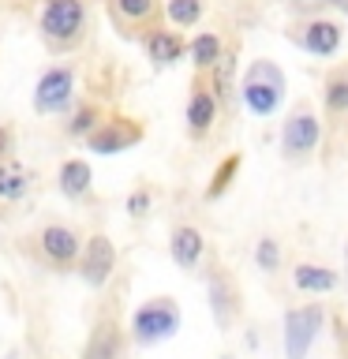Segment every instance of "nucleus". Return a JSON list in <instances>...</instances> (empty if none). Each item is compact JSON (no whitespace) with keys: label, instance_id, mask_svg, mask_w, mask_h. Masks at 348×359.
Masks as SVG:
<instances>
[{"label":"nucleus","instance_id":"obj_17","mask_svg":"<svg viewBox=\"0 0 348 359\" xmlns=\"http://www.w3.org/2000/svg\"><path fill=\"white\" fill-rule=\"evenodd\" d=\"M120 344H123L120 325L112 318H101L94 325V333H90L86 348H83V359H120Z\"/></svg>","mask_w":348,"mask_h":359},{"label":"nucleus","instance_id":"obj_2","mask_svg":"<svg viewBox=\"0 0 348 359\" xmlns=\"http://www.w3.org/2000/svg\"><path fill=\"white\" fill-rule=\"evenodd\" d=\"M285 94H288V79L277 67V60H269V56H255V60L247 64L243 79H240L243 109L251 112V116H258V120H269V116H277V112H281V105H285Z\"/></svg>","mask_w":348,"mask_h":359},{"label":"nucleus","instance_id":"obj_11","mask_svg":"<svg viewBox=\"0 0 348 359\" xmlns=\"http://www.w3.org/2000/svg\"><path fill=\"white\" fill-rule=\"evenodd\" d=\"M79 273H83V280L86 285H94V288H101L105 280L112 277V269H116V247H112V240L109 236H90V240L79 247Z\"/></svg>","mask_w":348,"mask_h":359},{"label":"nucleus","instance_id":"obj_19","mask_svg":"<svg viewBox=\"0 0 348 359\" xmlns=\"http://www.w3.org/2000/svg\"><path fill=\"white\" fill-rule=\"evenodd\" d=\"M240 168H243V154H240V150L225 154L221 161H218V168L210 172V184H206V191H202V198H206V202H218V198L225 195V191H229V187L236 184Z\"/></svg>","mask_w":348,"mask_h":359},{"label":"nucleus","instance_id":"obj_5","mask_svg":"<svg viewBox=\"0 0 348 359\" xmlns=\"http://www.w3.org/2000/svg\"><path fill=\"white\" fill-rule=\"evenodd\" d=\"M30 105L38 116H60L75 105V67L72 64H53L45 67L41 79L34 83Z\"/></svg>","mask_w":348,"mask_h":359},{"label":"nucleus","instance_id":"obj_10","mask_svg":"<svg viewBox=\"0 0 348 359\" xmlns=\"http://www.w3.org/2000/svg\"><path fill=\"white\" fill-rule=\"evenodd\" d=\"M218 112H221V101L213 97L206 75H195V90H191V101H187V139L206 142V135L218 128Z\"/></svg>","mask_w":348,"mask_h":359},{"label":"nucleus","instance_id":"obj_22","mask_svg":"<svg viewBox=\"0 0 348 359\" xmlns=\"http://www.w3.org/2000/svg\"><path fill=\"white\" fill-rule=\"evenodd\" d=\"M161 15H165L168 27L191 30L202 22V15H206V0H161Z\"/></svg>","mask_w":348,"mask_h":359},{"label":"nucleus","instance_id":"obj_18","mask_svg":"<svg viewBox=\"0 0 348 359\" xmlns=\"http://www.w3.org/2000/svg\"><path fill=\"white\" fill-rule=\"evenodd\" d=\"M184 53L191 56V67H195V75H206L210 67L221 60L225 38H221V34H213V30H202V34H195V38L187 41V49H184Z\"/></svg>","mask_w":348,"mask_h":359},{"label":"nucleus","instance_id":"obj_20","mask_svg":"<svg viewBox=\"0 0 348 359\" xmlns=\"http://www.w3.org/2000/svg\"><path fill=\"white\" fill-rule=\"evenodd\" d=\"M30 184H34V172L27 165H19L15 157L0 161V198L4 202H19L30 191Z\"/></svg>","mask_w":348,"mask_h":359},{"label":"nucleus","instance_id":"obj_16","mask_svg":"<svg viewBox=\"0 0 348 359\" xmlns=\"http://www.w3.org/2000/svg\"><path fill=\"white\" fill-rule=\"evenodd\" d=\"M90 184H94V168H90L86 157H67V161L56 168V187H60L64 198H83Z\"/></svg>","mask_w":348,"mask_h":359},{"label":"nucleus","instance_id":"obj_32","mask_svg":"<svg viewBox=\"0 0 348 359\" xmlns=\"http://www.w3.org/2000/svg\"><path fill=\"white\" fill-rule=\"evenodd\" d=\"M344 11H348V8H344Z\"/></svg>","mask_w":348,"mask_h":359},{"label":"nucleus","instance_id":"obj_6","mask_svg":"<svg viewBox=\"0 0 348 359\" xmlns=\"http://www.w3.org/2000/svg\"><path fill=\"white\" fill-rule=\"evenodd\" d=\"M105 8H109V19H112L120 38L142 41L146 34L165 22L161 0H105Z\"/></svg>","mask_w":348,"mask_h":359},{"label":"nucleus","instance_id":"obj_9","mask_svg":"<svg viewBox=\"0 0 348 359\" xmlns=\"http://www.w3.org/2000/svg\"><path fill=\"white\" fill-rule=\"evenodd\" d=\"M326 311L319 303H307V307H292L285 314V359H307L314 337L322 330Z\"/></svg>","mask_w":348,"mask_h":359},{"label":"nucleus","instance_id":"obj_12","mask_svg":"<svg viewBox=\"0 0 348 359\" xmlns=\"http://www.w3.org/2000/svg\"><path fill=\"white\" fill-rule=\"evenodd\" d=\"M206 296H210V311H213L218 330H232L236 318H240V288H236L229 269L213 266V273L206 280Z\"/></svg>","mask_w":348,"mask_h":359},{"label":"nucleus","instance_id":"obj_31","mask_svg":"<svg viewBox=\"0 0 348 359\" xmlns=\"http://www.w3.org/2000/svg\"><path fill=\"white\" fill-rule=\"evenodd\" d=\"M344 72H348V67H344Z\"/></svg>","mask_w":348,"mask_h":359},{"label":"nucleus","instance_id":"obj_13","mask_svg":"<svg viewBox=\"0 0 348 359\" xmlns=\"http://www.w3.org/2000/svg\"><path fill=\"white\" fill-rule=\"evenodd\" d=\"M38 243H41V255L49 258L53 266H72L79 258V247H83L75 229H67V224H45Z\"/></svg>","mask_w":348,"mask_h":359},{"label":"nucleus","instance_id":"obj_1","mask_svg":"<svg viewBox=\"0 0 348 359\" xmlns=\"http://www.w3.org/2000/svg\"><path fill=\"white\" fill-rule=\"evenodd\" d=\"M90 34V8L86 0H45L38 15V38L49 56H72L83 49Z\"/></svg>","mask_w":348,"mask_h":359},{"label":"nucleus","instance_id":"obj_3","mask_svg":"<svg viewBox=\"0 0 348 359\" xmlns=\"http://www.w3.org/2000/svg\"><path fill=\"white\" fill-rule=\"evenodd\" d=\"M322 146V120L314 112L311 101H296L288 109V116L281 120V157L285 165H307L314 161Z\"/></svg>","mask_w":348,"mask_h":359},{"label":"nucleus","instance_id":"obj_26","mask_svg":"<svg viewBox=\"0 0 348 359\" xmlns=\"http://www.w3.org/2000/svg\"><path fill=\"white\" fill-rule=\"evenodd\" d=\"M150 202H154L150 187L131 191V195H128V213H131V217H146V213H150Z\"/></svg>","mask_w":348,"mask_h":359},{"label":"nucleus","instance_id":"obj_8","mask_svg":"<svg viewBox=\"0 0 348 359\" xmlns=\"http://www.w3.org/2000/svg\"><path fill=\"white\" fill-rule=\"evenodd\" d=\"M288 41L296 45V49L303 53H311V56H333L337 49H341V41H344V27L337 19H322V15H314V19H300V22H292L288 27Z\"/></svg>","mask_w":348,"mask_h":359},{"label":"nucleus","instance_id":"obj_28","mask_svg":"<svg viewBox=\"0 0 348 359\" xmlns=\"http://www.w3.org/2000/svg\"><path fill=\"white\" fill-rule=\"evenodd\" d=\"M344 288H348V243H344Z\"/></svg>","mask_w":348,"mask_h":359},{"label":"nucleus","instance_id":"obj_29","mask_svg":"<svg viewBox=\"0 0 348 359\" xmlns=\"http://www.w3.org/2000/svg\"><path fill=\"white\" fill-rule=\"evenodd\" d=\"M307 4H322V0H307Z\"/></svg>","mask_w":348,"mask_h":359},{"label":"nucleus","instance_id":"obj_15","mask_svg":"<svg viewBox=\"0 0 348 359\" xmlns=\"http://www.w3.org/2000/svg\"><path fill=\"white\" fill-rule=\"evenodd\" d=\"M202 251H206V240H202V232L195 224H176L173 236H168V255H173V262L180 269H195Z\"/></svg>","mask_w":348,"mask_h":359},{"label":"nucleus","instance_id":"obj_30","mask_svg":"<svg viewBox=\"0 0 348 359\" xmlns=\"http://www.w3.org/2000/svg\"><path fill=\"white\" fill-rule=\"evenodd\" d=\"M221 359H232V355H221Z\"/></svg>","mask_w":348,"mask_h":359},{"label":"nucleus","instance_id":"obj_24","mask_svg":"<svg viewBox=\"0 0 348 359\" xmlns=\"http://www.w3.org/2000/svg\"><path fill=\"white\" fill-rule=\"evenodd\" d=\"M67 112H72V116H67V135L79 139V142H83L86 135L98 128V120L105 116V109H101L98 101H79V105H72Z\"/></svg>","mask_w":348,"mask_h":359},{"label":"nucleus","instance_id":"obj_23","mask_svg":"<svg viewBox=\"0 0 348 359\" xmlns=\"http://www.w3.org/2000/svg\"><path fill=\"white\" fill-rule=\"evenodd\" d=\"M292 285L300 292H333L337 288V273L330 266H319V262H300L292 269Z\"/></svg>","mask_w":348,"mask_h":359},{"label":"nucleus","instance_id":"obj_7","mask_svg":"<svg viewBox=\"0 0 348 359\" xmlns=\"http://www.w3.org/2000/svg\"><path fill=\"white\" fill-rule=\"evenodd\" d=\"M180 330V307L168 296H157V299H146L131 318V337L139 344H157V341H168Z\"/></svg>","mask_w":348,"mask_h":359},{"label":"nucleus","instance_id":"obj_4","mask_svg":"<svg viewBox=\"0 0 348 359\" xmlns=\"http://www.w3.org/2000/svg\"><path fill=\"white\" fill-rule=\"evenodd\" d=\"M146 139V123L135 120V116H123V112H105L98 120V128L86 135V150H94L98 157H112V154H123L131 146H139Z\"/></svg>","mask_w":348,"mask_h":359},{"label":"nucleus","instance_id":"obj_14","mask_svg":"<svg viewBox=\"0 0 348 359\" xmlns=\"http://www.w3.org/2000/svg\"><path fill=\"white\" fill-rule=\"evenodd\" d=\"M142 49H146V60H150L154 67H173L180 56H184L187 41H184V34H180V30L157 27V30H150L142 38Z\"/></svg>","mask_w":348,"mask_h":359},{"label":"nucleus","instance_id":"obj_25","mask_svg":"<svg viewBox=\"0 0 348 359\" xmlns=\"http://www.w3.org/2000/svg\"><path fill=\"white\" fill-rule=\"evenodd\" d=\"M255 262H258V269H266V273H274V269L281 266V247H277L274 236H262V240H258Z\"/></svg>","mask_w":348,"mask_h":359},{"label":"nucleus","instance_id":"obj_21","mask_svg":"<svg viewBox=\"0 0 348 359\" xmlns=\"http://www.w3.org/2000/svg\"><path fill=\"white\" fill-rule=\"evenodd\" d=\"M322 105H326V116L337 120V116H348V72L344 67H333L322 83Z\"/></svg>","mask_w":348,"mask_h":359},{"label":"nucleus","instance_id":"obj_27","mask_svg":"<svg viewBox=\"0 0 348 359\" xmlns=\"http://www.w3.org/2000/svg\"><path fill=\"white\" fill-rule=\"evenodd\" d=\"M11 150H15V131L8 123H0V161H8Z\"/></svg>","mask_w":348,"mask_h":359}]
</instances>
